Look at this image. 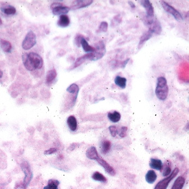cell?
<instances>
[{"label":"cell","mask_w":189,"mask_h":189,"mask_svg":"<svg viewBox=\"0 0 189 189\" xmlns=\"http://www.w3.org/2000/svg\"><path fill=\"white\" fill-rule=\"evenodd\" d=\"M169 88L167 85V79L163 77H160L157 79L155 94L160 100H165L168 94Z\"/></svg>","instance_id":"1"},{"label":"cell","mask_w":189,"mask_h":189,"mask_svg":"<svg viewBox=\"0 0 189 189\" xmlns=\"http://www.w3.org/2000/svg\"><path fill=\"white\" fill-rule=\"evenodd\" d=\"M145 22V24L149 29V31L152 32V33H155L156 34H161L162 32L161 23L154 15L152 17H146Z\"/></svg>","instance_id":"2"},{"label":"cell","mask_w":189,"mask_h":189,"mask_svg":"<svg viewBox=\"0 0 189 189\" xmlns=\"http://www.w3.org/2000/svg\"><path fill=\"white\" fill-rule=\"evenodd\" d=\"M178 172H179V169L178 168H175L168 176L160 181L155 185L154 189H167L169 185V183L178 175Z\"/></svg>","instance_id":"3"},{"label":"cell","mask_w":189,"mask_h":189,"mask_svg":"<svg viewBox=\"0 0 189 189\" xmlns=\"http://www.w3.org/2000/svg\"><path fill=\"white\" fill-rule=\"evenodd\" d=\"M36 44V36L33 31H29L27 34L22 42V47L25 50H28Z\"/></svg>","instance_id":"4"},{"label":"cell","mask_w":189,"mask_h":189,"mask_svg":"<svg viewBox=\"0 0 189 189\" xmlns=\"http://www.w3.org/2000/svg\"><path fill=\"white\" fill-rule=\"evenodd\" d=\"M28 56L30 62L34 70L40 69L42 68L43 65V61L42 57H41L39 54L32 52L28 54Z\"/></svg>","instance_id":"5"},{"label":"cell","mask_w":189,"mask_h":189,"mask_svg":"<svg viewBox=\"0 0 189 189\" xmlns=\"http://www.w3.org/2000/svg\"><path fill=\"white\" fill-rule=\"evenodd\" d=\"M21 167L22 168L24 173L25 174V177L24 179L23 186H24V189H26V187L28 185L29 183H30L33 177V174L32 172L30 165L27 162H24L22 163L21 164Z\"/></svg>","instance_id":"6"},{"label":"cell","mask_w":189,"mask_h":189,"mask_svg":"<svg viewBox=\"0 0 189 189\" xmlns=\"http://www.w3.org/2000/svg\"><path fill=\"white\" fill-rule=\"evenodd\" d=\"M106 53V48L104 43L103 41H99L96 44L95 47V51H93V61H96L97 60L102 59Z\"/></svg>","instance_id":"7"},{"label":"cell","mask_w":189,"mask_h":189,"mask_svg":"<svg viewBox=\"0 0 189 189\" xmlns=\"http://www.w3.org/2000/svg\"><path fill=\"white\" fill-rule=\"evenodd\" d=\"M160 2H161L162 6L164 9V10L169 13L170 14L172 15L173 16V17H175V19H176L179 22L183 20V17H182V15L176 9H175L174 7H173L172 6H171L169 4L167 3L166 2H165V1H162Z\"/></svg>","instance_id":"8"},{"label":"cell","mask_w":189,"mask_h":189,"mask_svg":"<svg viewBox=\"0 0 189 189\" xmlns=\"http://www.w3.org/2000/svg\"><path fill=\"white\" fill-rule=\"evenodd\" d=\"M51 8L52 10V13L55 15H65L69 12L71 9L68 6H64L62 3L57 2L52 3L51 5Z\"/></svg>","instance_id":"9"},{"label":"cell","mask_w":189,"mask_h":189,"mask_svg":"<svg viewBox=\"0 0 189 189\" xmlns=\"http://www.w3.org/2000/svg\"><path fill=\"white\" fill-rule=\"evenodd\" d=\"M96 161L100 166H102L104 168L105 171L107 172L108 174H109L112 176H114L116 175V172L115 169H114L109 164L105 161L104 159H102L99 156V158H97Z\"/></svg>","instance_id":"10"},{"label":"cell","mask_w":189,"mask_h":189,"mask_svg":"<svg viewBox=\"0 0 189 189\" xmlns=\"http://www.w3.org/2000/svg\"><path fill=\"white\" fill-rule=\"evenodd\" d=\"M93 52L91 53H88L87 54H85L82 57H79L76 60V62L74 63V65H73V67L72 69H74V68H77L79 67L80 65H82L87 60H91L93 61Z\"/></svg>","instance_id":"11"},{"label":"cell","mask_w":189,"mask_h":189,"mask_svg":"<svg viewBox=\"0 0 189 189\" xmlns=\"http://www.w3.org/2000/svg\"><path fill=\"white\" fill-rule=\"evenodd\" d=\"M141 5L146 9L147 17H152L154 15V10L152 3L148 0H142L140 2Z\"/></svg>","instance_id":"12"},{"label":"cell","mask_w":189,"mask_h":189,"mask_svg":"<svg viewBox=\"0 0 189 189\" xmlns=\"http://www.w3.org/2000/svg\"><path fill=\"white\" fill-rule=\"evenodd\" d=\"M93 2L92 0H84V1H76L74 2L73 5L71 7V8L73 10L76 9H81L87 6H90Z\"/></svg>","instance_id":"13"},{"label":"cell","mask_w":189,"mask_h":189,"mask_svg":"<svg viewBox=\"0 0 189 189\" xmlns=\"http://www.w3.org/2000/svg\"><path fill=\"white\" fill-rule=\"evenodd\" d=\"M152 33L150 31L146 32L144 34L141 36V38L140 39V41L138 43V50H140L142 47L144 45L145 42L150 40L152 37Z\"/></svg>","instance_id":"14"},{"label":"cell","mask_w":189,"mask_h":189,"mask_svg":"<svg viewBox=\"0 0 189 189\" xmlns=\"http://www.w3.org/2000/svg\"><path fill=\"white\" fill-rule=\"evenodd\" d=\"M86 155L88 159L92 160H96L99 157V154L95 147H89L86 151Z\"/></svg>","instance_id":"15"},{"label":"cell","mask_w":189,"mask_h":189,"mask_svg":"<svg viewBox=\"0 0 189 189\" xmlns=\"http://www.w3.org/2000/svg\"><path fill=\"white\" fill-rule=\"evenodd\" d=\"M68 127L72 131H76L78 127L77 121L76 117L74 116H70L68 117L67 121Z\"/></svg>","instance_id":"16"},{"label":"cell","mask_w":189,"mask_h":189,"mask_svg":"<svg viewBox=\"0 0 189 189\" xmlns=\"http://www.w3.org/2000/svg\"><path fill=\"white\" fill-rule=\"evenodd\" d=\"M162 162L158 159L151 158L149 166L152 169H156L158 171H162L163 167Z\"/></svg>","instance_id":"17"},{"label":"cell","mask_w":189,"mask_h":189,"mask_svg":"<svg viewBox=\"0 0 189 189\" xmlns=\"http://www.w3.org/2000/svg\"><path fill=\"white\" fill-rule=\"evenodd\" d=\"M185 183V178L181 176L177 178L171 189H182Z\"/></svg>","instance_id":"18"},{"label":"cell","mask_w":189,"mask_h":189,"mask_svg":"<svg viewBox=\"0 0 189 189\" xmlns=\"http://www.w3.org/2000/svg\"><path fill=\"white\" fill-rule=\"evenodd\" d=\"M57 77V73L56 70L53 68L51 70L48 71L46 75V83L48 85H50L54 82L55 79H56Z\"/></svg>","instance_id":"19"},{"label":"cell","mask_w":189,"mask_h":189,"mask_svg":"<svg viewBox=\"0 0 189 189\" xmlns=\"http://www.w3.org/2000/svg\"><path fill=\"white\" fill-rule=\"evenodd\" d=\"M157 179V175L154 170H149L145 176V180L147 183L152 184Z\"/></svg>","instance_id":"20"},{"label":"cell","mask_w":189,"mask_h":189,"mask_svg":"<svg viewBox=\"0 0 189 189\" xmlns=\"http://www.w3.org/2000/svg\"><path fill=\"white\" fill-rule=\"evenodd\" d=\"M70 24V19L68 15H62L57 21V25L60 27H67Z\"/></svg>","instance_id":"21"},{"label":"cell","mask_w":189,"mask_h":189,"mask_svg":"<svg viewBox=\"0 0 189 189\" xmlns=\"http://www.w3.org/2000/svg\"><path fill=\"white\" fill-rule=\"evenodd\" d=\"M163 169V172H162V175L164 177H167L168 176L172 171V163L170 161L167 160L166 161V162L164 163V164L163 165L162 169Z\"/></svg>","instance_id":"22"},{"label":"cell","mask_w":189,"mask_h":189,"mask_svg":"<svg viewBox=\"0 0 189 189\" xmlns=\"http://www.w3.org/2000/svg\"><path fill=\"white\" fill-rule=\"evenodd\" d=\"M107 117L112 122L117 123L121 120V115L118 112L113 111L112 112H109L108 113Z\"/></svg>","instance_id":"23"},{"label":"cell","mask_w":189,"mask_h":189,"mask_svg":"<svg viewBox=\"0 0 189 189\" xmlns=\"http://www.w3.org/2000/svg\"><path fill=\"white\" fill-rule=\"evenodd\" d=\"M0 46L3 51L5 52H11L12 45L11 43L6 40H1L0 41Z\"/></svg>","instance_id":"24"},{"label":"cell","mask_w":189,"mask_h":189,"mask_svg":"<svg viewBox=\"0 0 189 189\" xmlns=\"http://www.w3.org/2000/svg\"><path fill=\"white\" fill-rule=\"evenodd\" d=\"M81 45L82 46L83 50L86 52L91 53V52H93V51H95V47H93L92 46L90 45L87 41L84 38H83L81 41Z\"/></svg>","instance_id":"25"},{"label":"cell","mask_w":189,"mask_h":189,"mask_svg":"<svg viewBox=\"0 0 189 189\" xmlns=\"http://www.w3.org/2000/svg\"><path fill=\"white\" fill-rule=\"evenodd\" d=\"M114 82L117 86L121 88L122 89H124L126 87L127 84V79L124 77L121 76H117L114 79Z\"/></svg>","instance_id":"26"},{"label":"cell","mask_w":189,"mask_h":189,"mask_svg":"<svg viewBox=\"0 0 189 189\" xmlns=\"http://www.w3.org/2000/svg\"><path fill=\"white\" fill-rule=\"evenodd\" d=\"M23 64L24 65L25 68L29 71H34V68H33L30 60L29 59L28 54H24L22 56Z\"/></svg>","instance_id":"27"},{"label":"cell","mask_w":189,"mask_h":189,"mask_svg":"<svg viewBox=\"0 0 189 189\" xmlns=\"http://www.w3.org/2000/svg\"><path fill=\"white\" fill-rule=\"evenodd\" d=\"M60 182L57 180L50 179L48 181L47 185L45 186L43 189H59Z\"/></svg>","instance_id":"28"},{"label":"cell","mask_w":189,"mask_h":189,"mask_svg":"<svg viewBox=\"0 0 189 189\" xmlns=\"http://www.w3.org/2000/svg\"><path fill=\"white\" fill-rule=\"evenodd\" d=\"M1 11L3 12L4 14L7 15H12L16 13V9L14 7L11 6V5H7V6H3L1 8Z\"/></svg>","instance_id":"29"},{"label":"cell","mask_w":189,"mask_h":189,"mask_svg":"<svg viewBox=\"0 0 189 189\" xmlns=\"http://www.w3.org/2000/svg\"><path fill=\"white\" fill-rule=\"evenodd\" d=\"M92 178L93 180L101 182L102 183H106L107 182V178L104 175L99 172H94L92 176Z\"/></svg>","instance_id":"30"},{"label":"cell","mask_w":189,"mask_h":189,"mask_svg":"<svg viewBox=\"0 0 189 189\" xmlns=\"http://www.w3.org/2000/svg\"><path fill=\"white\" fill-rule=\"evenodd\" d=\"M79 90V87L76 83L72 84L67 88V92H68L69 93H71V94H73L74 96H78Z\"/></svg>","instance_id":"31"},{"label":"cell","mask_w":189,"mask_h":189,"mask_svg":"<svg viewBox=\"0 0 189 189\" xmlns=\"http://www.w3.org/2000/svg\"><path fill=\"white\" fill-rule=\"evenodd\" d=\"M111 148V143L108 140H104L102 143V153L106 154L110 151Z\"/></svg>","instance_id":"32"},{"label":"cell","mask_w":189,"mask_h":189,"mask_svg":"<svg viewBox=\"0 0 189 189\" xmlns=\"http://www.w3.org/2000/svg\"><path fill=\"white\" fill-rule=\"evenodd\" d=\"M108 28V24L107 22H102L99 26V31L102 32H106Z\"/></svg>","instance_id":"33"},{"label":"cell","mask_w":189,"mask_h":189,"mask_svg":"<svg viewBox=\"0 0 189 189\" xmlns=\"http://www.w3.org/2000/svg\"><path fill=\"white\" fill-rule=\"evenodd\" d=\"M109 130L110 131L111 135L113 137H116L117 134L118 133V130L115 126H111L109 127Z\"/></svg>","instance_id":"34"},{"label":"cell","mask_w":189,"mask_h":189,"mask_svg":"<svg viewBox=\"0 0 189 189\" xmlns=\"http://www.w3.org/2000/svg\"><path fill=\"white\" fill-rule=\"evenodd\" d=\"M127 128L126 127H122L119 131H118V134L119 136L122 138H124L126 136Z\"/></svg>","instance_id":"35"},{"label":"cell","mask_w":189,"mask_h":189,"mask_svg":"<svg viewBox=\"0 0 189 189\" xmlns=\"http://www.w3.org/2000/svg\"><path fill=\"white\" fill-rule=\"evenodd\" d=\"M83 38V36L81 34H77L75 38V42L76 43L77 45L78 46V47L81 45V41Z\"/></svg>","instance_id":"36"},{"label":"cell","mask_w":189,"mask_h":189,"mask_svg":"<svg viewBox=\"0 0 189 189\" xmlns=\"http://www.w3.org/2000/svg\"><path fill=\"white\" fill-rule=\"evenodd\" d=\"M57 152V148H50V149L47 150L45 152V154L46 155H51L54 153H55Z\"/></svg>","instance_id":"37"},{"label":"cell","mask_w":189,"mask_h":189,"mask_svg":"<svg viewBox=\"0 0 189 189\" xmlns=\"http://www.w3.org/2000/svg\"><path fill=\"white\" fill-rule=\"evenodd\" d=\"M130 60V59L129 58H128L127 60H124V62H122L121 64V67L122 68H125V67L127 65V63L128 62V61Z\"/></svg>","instance_id":"38"},{"label":"cell","mask_w":189,"mask_h":189,"mask_svg":"<svg viewBox=\"0 0 189 189\" xmlns=\"http://www.w3.org/2000/svg\"><path fill=\"white\" fill-rule=\"evenodd\" d=\"M128 3H129L130 6H131L132 8H135V5L133 3L132 1H129V2H128Z\"/></svg>","instance_id":"39"},{"label":"cell","mask_w":189,"mask_h":189,"mask_svg":"<svg viewBox=\"0 0 189 189\" xmlns=\"http://www.w3.org/2000/svg\"><path fill=\"white\" fill-rule=\"evenodd\" d=\"M3 75V72L1 71H0V78H1Z\"/></svg>","instance_id":"40"},{"label":"cell","mask_w":189,"mask_h":189,"mask_svg":"<svg viewBox=\"0 0 189 189\" xmlns=\"http://www.w3.org/2000/svg\"><path fill=\"white\" fill-rule=\"evenodd\" d=\"M2 23V20H1V17H0V25H1Z\"/></svg>","instance_id":"41"}]
</instances>
